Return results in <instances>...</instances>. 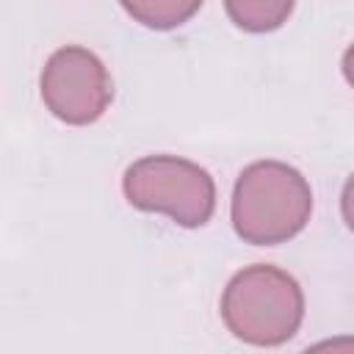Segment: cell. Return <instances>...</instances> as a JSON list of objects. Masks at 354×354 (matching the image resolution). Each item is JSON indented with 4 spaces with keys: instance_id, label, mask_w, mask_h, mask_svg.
Here are the masks:
<instances>
[{
    "instance_id": "obj_1",
    "label": "cell",
    "mask_w": 354,
    "mask_h": 354,
    "mask_svg": "<svg viewBox=\"0 0 354 354\" xmlns=\"http://www.w3.org/2000/svg\"><path fill=\"white\" fill-rule=\"evenodd\" d=\"M313 210L307 180L279 160H260L241 171L232 194V227L254 246H274L304 230Z\"/></svg>"
},
{
    "instance_id": "obj_2",
    "label": "cell",
    "mask_w": 354,
    "mask_h": 354,
    "mask_svg": "<svg viewBox=\"0 0 354 354\" xmlns=\"http://www.w3.org/2000/svg\"><path fill=\"white\" fill-rule=\"evenodd\" d=\"M221 315L235 337L254 346H277L296 335L304 296L290 274L257 263L232 277L221 299Z\"/></svg>"
},
{
    "instance_id": "obj_3",
    "label": "cell",
    "mask_w": 354,
    "mask_h": 354,
    "mask_svg": "<svg viewBox=\"0 0 354 354\" xmlns=\"http://www.w3.org/2000/svg\"><path fill=\"white\" fill-rule=\"evenodd\" d=\"M124 196L133 207L166 213L183 227H202L216 207L210 174L183 158L152 155L124 171Z\"/></svg>"
},
{
    "instance_id": "obj_4",
    "label": "cell",
    "mask_w": 354,
    "mask_h": 354,
    "mask_svg": "<svg viewBox=\"0 0 354 354\" xmlns=\"http://www.w3.org/2000/svg\"><path fill=\"white\" fill-rule=\"evenodd\" d=\"M113 97L102 61L86 47H61L41 72V100L69 124H88L102 116Z\"/></svg>"
},
{
    "instance_id": "obj_5",
    "label": "cell",
    "mask_w": 354,
    "mask_h": 354,
    "mask_svg": "<svg viewBox=\"0 0 354 354\" xmlns=\"http://www.w3.org/2000/svg\"><path fill=\"white\" fill-rule=\"evenodd\" d=\"M224 6L241 30L268 33L288 19L293 0H224Z\"/></svg>"
},
{
    "instance_id": "obj_6",
    "label": "cell",
    "mask_w": 354,
    "mask_h": 354,
    "mask_svg": "<svg viewBox=\"0 0 354 354\" xmlns=\"http://www.w3.org/2000/svg\"><path fill=\"white\" fill-rule=\"evenodd\" d=\"M122 8L141 25L155 30H169L191 19L202 0H119Z\"/></svg>"
},
{
    "instance_id": "obj_7",
    "label": "cell",
    "mask_w": 354,
    "mask_h": 354,
    "mask_svg": "<svg viewBox=\"0 0 354 354\" xmlns=\"http://www.w3.org/2000/svg\"><path fill=\"white\" fill-rule=\"evenodd\" d=\"M340 207H343V218H346L348 230L354 232V174L348 177V183H346V188H343V202H340Z\"/></svg>"
},
{
    "instance_id": "obj_8",
    "label": "cell",
    "mask_w": 354,
    "mask_h": 354,
    "mask_svg": "<svg viewBox=\"0 0 354 354\" xmlns=\"http://www.w3.org/2000/svg\"><path fill=\"white\" fill-rule=\"evenodd\" d=\"M343 75H346V80L354 86V44L346 50V55H343Z\"/></svg>"
}]
</instances>
